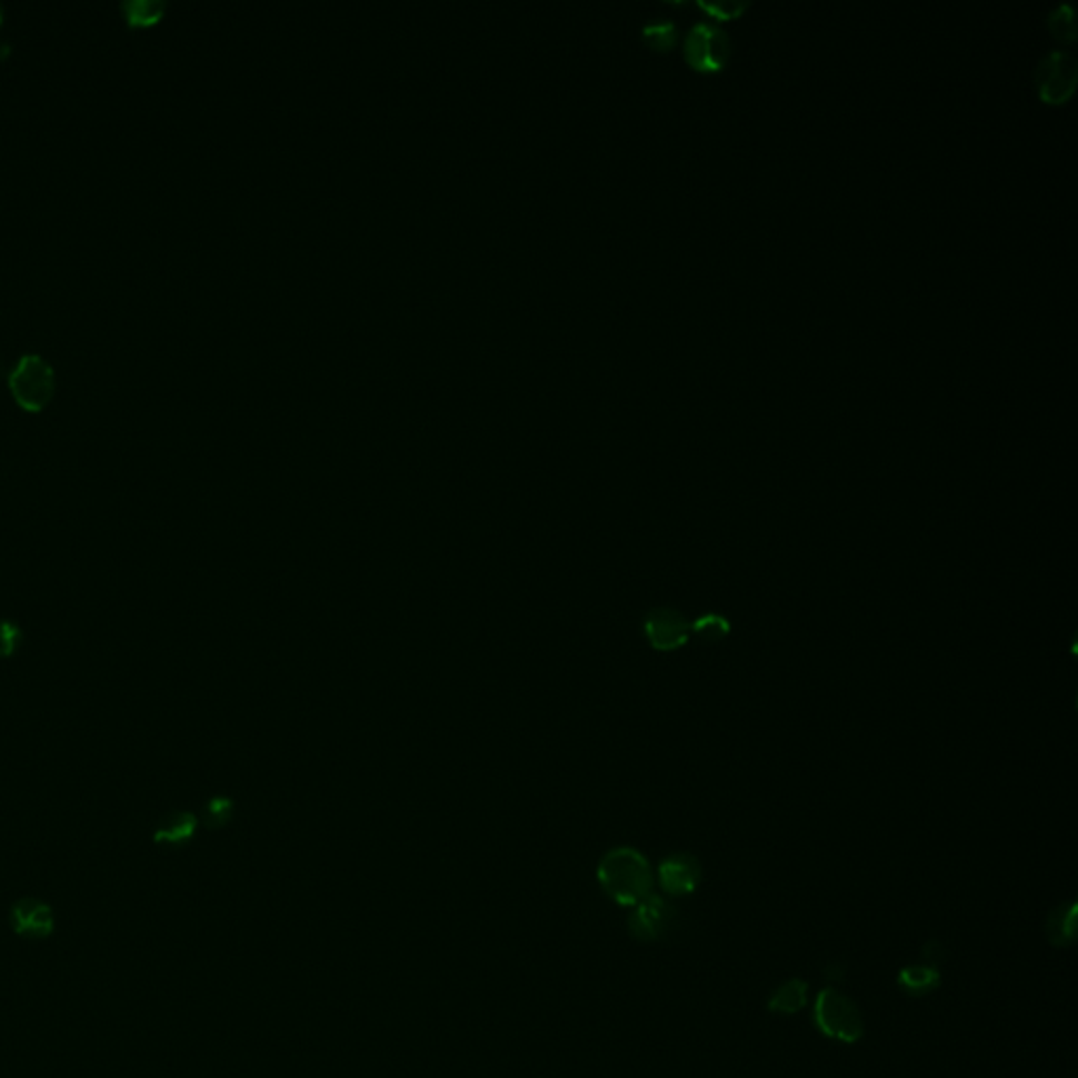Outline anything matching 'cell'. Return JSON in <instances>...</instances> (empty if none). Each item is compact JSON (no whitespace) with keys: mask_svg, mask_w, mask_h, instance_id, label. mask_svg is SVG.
I'll use <instances>...</instances> for the list:
<instances>
[{"mask_svg":"<svg viewBox=\"0 0 1078 1078\" xmlns=\"http://www.w3.org/2000/svg\"><path fill=\"white\" fill-rule=\"evenodd\" d=\"M816 1024L824 1035L842 1042H856L864 1035V1019L856 1002L832 988L818 997Z\"/></svg>","mask_w":1078,"mask_h":1078,"instance_id":"obj_4","label":"cell"},{"mask_svg":"<svg viewBox=\"0 0 1078 1078\" xmlns=\"http://www.w3.org/2000/svg\"><path fill=\"white\" fill-rule=\"evenodd\" d=\"M809 986L802 979H790L781 984L769 1000V1009L778 1014H797L807 1005Z\"/></svg>","mask_w":1078,"mask_h":1078,"instance_id":"obj_11","label":"cell"},{"mask_svg":"<svg viewBox=\"0 0 1078 1078\" xmlns=\"http://www.w3.org/2000/svg\"><path fill=\"white\" fill-rule=\"evenodd\" d=\"M1075 919H1077L1075 906L1059 908L1058 912L1051 915V919L1047 922V934L1056 946H1068L1075 939Z\"/></svg>","mask_w":1078,"mask_h":1078,"instance_id":"obj_16","label":"cell"},{"mask_svg":"<svg viewBox=\"0 0 1078 1078\" xmlns=\"http://www.w3.org/2000/svg\"><path fill=\"white\" fill-rule=\"evenodd\" d=\"M234 814V802L226 797H216L204 807V824L209 828H223Z\"/></svg>","mask_w":1078,"mask_h":1078,"instance_id":"obj_19","label":"cell"},{"mask_svg":"<svg viewBox=\"0 0 1078 1078\" xmlns=\"http://www.w3.org/2000/svg\"><path fill=\"white\" fill-rule=\"evenodd\" d=\"M731 630V623L719 613H703L701 618L691 621V635H696L706 642H719Z\"/></svg>","mask_w":1078,"mask_h":1078,"instance_id":"obj_17","label":"cell"},{"mask_svg":"<svg viewBox=\"0 0 1078 1078\" xmlns=\"http://www.w3.org/2000/svg\"><path fill=\"white\" fill-rule=\"evenodd\" d=\"M658 879L666 894L689 896L698 889L701 864L691 854H675L659 864Z\"/></svg>","mask_w":1078,"mask_h":1078,"instance_id":"obj_9","label":"cell"},{"mask_svg":"<svg viewBox=\"0 0 1078 1078\" xmlns=\"http://www.w3.org/2000/svg\"><path fill=\"white\" fill-rule=\"evenodd\" d=\"M2 369H4V362H2V360H0V373H2Z\"/></svg>","mask_w":1078,"mask_h":1078,"instance_id":"obj_21","label":"cell"},{"mask_svg":"<svg viewBox=\"0 0 1078 1078\" xmlns=\"http://www.w3.org/2000/svg\"><path fill=\"white\" fill-rule=\"evenodd\" d=\"M0 23H2V7H0Z\"/></svg>","mask_w":1078,"mask_h":1078,"instance_id":"obj_22","label":"cell"},{"mask_svg":"<svg viewBox=\"0 0 1078 1078\" xmlns=\"http://www.w3.org/2000/svg\"><path fill=\"white\" fill-rule=\"evenodd\" d=\"M23 632L11 619H0V659L13 658L20 651Z\"/></svg>","mask_w":1078,"mask_h":1078,"instance_id":"obj_18","label":"cell"},{"mask_svg":"<svg viewBox=\"0 0 1078 1078\" xmlns=\"http://www.w3.org/2000/svg\"><path fill=\"white\" fill-rule=\"evenodd\" d=\"M731 51L733 42L717 23L699 21L685 39V60L693 70L706 74L720 72L731 60Z\"/></svg>","mask_w":1078,"mask_h":1078,"instance_id":"obj_3","label":"cell"},{"mask_svg":"<svg viewBox=\"0 0 1078 1078\" xmlns=\"http://www.w3.org/2000/svg\"><path fill=\"white\" fill-rule=\"evenodd\" d=\"M599 882L605 894L621 906H637L651 896L653 870L647 858L630 847L611 849L599 864Z\"/></svg>","mask_w":1078,"mask_h":1078,"instance_id":"obj_1","label":"cell"},{"mask_svg":"<svg viewBox=\"0 0 1078 1078\" xmlns=\"http://www.w3.org/2000/svg\"><path fill=\"white\" fill-rule=\"evenodd\" d=\"M199 828V819L190 811H173L169 816L160 819L152 832V840L157 845L167 847H181L188 840H192L194 832Z\"/></svg>","mask_w":1078,"mask_h":1078,"instance_id":"obj_10","label":"cell"},{"mask_svg":"<svg viewBox=\"0 0 1078 1078\" xmlns=\"http://www.w3.org/2000/svg\"><path fill=\"white\" fill-rule=\"evenodd\" d=\"M699 9L706 11L708 16L717 20H736L746 9L748 2H736V0H725V2H699Z\"/></svg>","mask_w":1078,"mask_h":1078,"instance_id":"obj_20","label":"cell"},{"mask_svg":"<svg viewBox=\"0 0 1078 1078\" xmlns=\"http://www.w3.org/2000/svg\"><path fill=\"white\" fill-rule=\"evenodd\" d=\"M1077 60L1064 51H1054L1042 58L1035 70V84L1040 100L1059 106L1072 98L1077 89Z\"/></svg>","mask_w":1078,"mask_h":1078,"instance_id":"obj_5","label":"cell"},{"mask_svg":"<svg viewBox=\"0 0 1078 1078\" xmlns=\"http://www.w3.org/2000/svg\"><path fill=\"white\" fill-rule=\"evenodd\" d=\"M9 925L16 936L26 939L49 938L56 929L53 908L39 898H21L11 906Z\"/></svg>","mask_w":1078,"mask_h":1078,"instance_id":"obj_8","label":"cell"},{"mask_svg":"<svg viewBox=\"0 0 1078 1078\" xmlns=\"http://www.w3.org/2000/svg\"><path fill=\"white\" fill-rule=\"evenodd\" d=\"M1047 26H1049L1051 34L1066 44L1077 40V20H1075V11H1072L1070 4L1056 7L1047 18Z\"/></svg>","mask_w":1078,"mask_h":1078,"instance_id":"obj_15","label":"cell"},{"mask_svg":"<svg viewBox=\"0 0 1078 1078\" xmlns=\"http://www.w3.org/2000/svg\"><path fill=\"white\" fill-rule=\"evenodd\" d=\"M939 974L934 969V967H927V965H915V967H906L901 974H899V986L908 992V995H915V997H922V995H929L934 988H938Z\"/></svg>","mask_w":1078,"mask_h":1078,"instance_id":"obj_13","label":"cell"},{"mask_svg":"<svg viewBox=\"0 0 1078 1078\" xmlns=\"http://www.w3.org/2000/svg\"><path fill=\"white\" fill-rule=\"evenodd\" d=\"M677 920L675 908L658 896L642 899L630 915V931L640 941H656L666 936Z\"/></svg>","mask_w":1078,"mask_h":1078,"instance_id":"obj_7","label":"cell"},{"mask_svg":"<svg viewBox=\"0 0 1078 1078\" xmlns=\"http://www.w3.org/2000/svg\"><path fill=\"white\" fill-rule=\"evenodd\" d=\"M645 637L656 651H677L691 639V621L675 607L651 609L642 623Z\"/></svg>","mask_w":1078,"mask_h":1078,"instance_id":"obj_6","label":"cell"},{"mask_svg":"<svg viewBox=\"0 0 1078 1078\" xmlns=\"http://www.w3.org/2000/svg\"><path fill=\"white\" fill-rule=\"evenodd\" d=\"M9 390L23 411L39 413L56 392V371L40 355H23L9 371Z\"/></svg>","mask_w":1078,"mask_h":1078,"instance_id":"obj_2","label":"cell"},{"mask_svg":"<svg viewBox=\"0 0 1078 1078\" xmlns=\"http://www.w3.org/2000/svg\"><path fill=\"white\" fill-rule=\"evenodd\" d=\"M167 4L162 0H127L122 4L124 20L131 28H148L162 20Z\"/></svg>","mask_w":1078,"mask_h":1078,"instance_id":"obj_12","label":"cell"},{"mask_svg":"<svg viewBox=\"0 0 1078 1078\" xmlns=\"http://www.w3.org/2000/svg\"><path fill=\"white\" fill-rule=\"evenodd\" d=\"M640 37L645 44L659 53H668L679 40V26L675 21H658L642 28Z\"/></svg>","mask_w":1078,"mask_h":1078,"instance_id":"obj_14","label":"cell"}]
</instances>
